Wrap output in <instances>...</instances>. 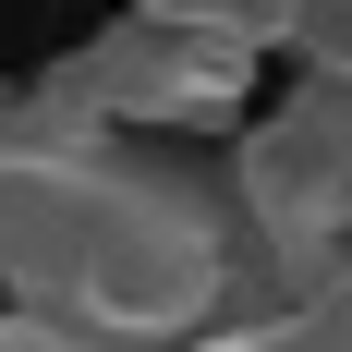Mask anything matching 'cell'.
<instances>
[{
	"label": "cell",
	"instance_id": "obj_2",
	"mask_svg": "<svg viewBox=\"0 0 352 352\" xmlns=\"http://www.w3.org/2000/svg\"><path fill=\"white\" fill-rule=\"evenodd\" d=\"M340 340H352V316L316 304V316H292V328H207L195 352H340Z\"/></svg>",
	"mask_w": 352,
	"mask_h": 352
},
{
	"label": "cell",
	"instance_id": "obj_1",
	"mask_svg": "<svg viewBox=\"0 0 352 352\" xmlns=\"http://www.w3.org/2000/svg\"><path fill=\"white\" fill-rule=\"evenodd\" d=\"M243 73H255V49H231L207 25H170V12H134V25H109L61 73V98L85 122H109V134H134V122L170 134V122H231L243 109Z\"/></svg>",
	"mask_w": 352,
	"mask_h": 352
}]
</instances>
